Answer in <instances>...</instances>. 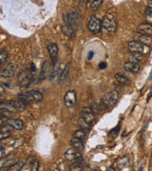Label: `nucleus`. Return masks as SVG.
I'll use <instances>...</instances> for the list:
<instances>
[{
    "instance_id": "obj_10",
    "label": "nucleus",
    "mask_w": 152,
    "mask_h": 171,
    "mask_svg": "<svg viewBox=\"0 0 152 171\" xmlns=\"http://www.w3.org/2000/svg\"><path fill=\"white\" fill-rule=\"evenodd\" d=\"M81 115H82V118H83L87 123H89V125H91V123L94 121V118H95V114L92 112V110H91V108L89 106H86V108H82Z\"/></svg>"
},
{
    "instance_id": "obj_36",
    "label": "nucleus",
    "mask_w": 152,
    "mask_h": 171,
    "mask_svg": "<svg viewBox=\"0 0 152 171\" xmlns=\"http://www.w3.org/2000/svg\"><path fill=\"white\" fill-rule=\"evenodd\" d=\"M8 56H9L8 51L5 50H1V53H0V62H1V64H3L8 59Z\"/></svg>"
},
{
    "instance_id": "obj_34",
    "label": "nucleus",
    "mask_w": 152,
    "mask_h": 171,
    "mask_svg": "<svg viewBox=\"0 0 152 171\" xmlns=\"http://www.w3.org/2000/svg\"><path fill=\"white\" fill-rule=\"evenodd\" d=\"M102 3H103L102 0H96V1H92V2H91V5H90L91 11H97L100 8V6L102 5Z\"/></svg>"
},
{
    "instance_id": "obj_24",
    "label": "nucleus",
    "mask_w": 152,
    "mask_h": 171,
    "mask_svg": "<svg viewBox=\"0 0 152 171\" xmlns=\"http://www.w3.org/2000/svg\"><path fill=\"white\" fill-rule=\"evenodd\" d=\"M71 145L72 147L78 151H83L84 150V145L82 143V140H79L77 138H72L71 139Z\"/></svg>"
},
{
    "instance_id": "obj_7",
    "label": "nucleus",
    "mask_w": 152,
    "mask_h": 171,
    "mask_svg": "<svg viewBox=\"0 0 152 171\" xmlns=\"http://www.w3.org/2000/svg\"><path fill=\"white\" fill-rule=\"evenodd\" d=\"M17 69H18V66L16 64L9 63L8 65L1 71L0 76L3 78H11V77H13V76H14L15 72L17 71Z\"/></svg>"
},
{
    "instance_id": "obj_27",
    "label": "nucleus",
    "mask_w": 152,
    "mask_h": 171,
    "mask_svg": "<svg viewBox=\"0 0 152 171\" xmlns=\"http://www.w3.org/2000/svg\"><path fill=\"white\" fill-rule=\"evenodd\" d=\"M89 108H91V110H92V112L94 114H98L100 113L103 109H104V108L101 106V104H97V103H93V104H91V106H89Z\"/></svg>"
},
{
    "instance_id": "obj_9",
    "label": "nucleus",
    "mask_w": 152,
    "mask_h": 171,
    "mask_svg": "<svg viewBox=\"0 0 152 171\" xmlns=\"http://www.w3.org/2000/svg\"><path fill=\"white\" fill-rule=\"evenodd\" d=\"M76 99H77V96H76V91L75 90H69L67 91V93L65 94V105L68 108H71L76 103Z\"/></svg>"
},
{
    "instance_id": "obj_22",
    "label": "nucleus",
    "mask_w": 152,
    "mask_h": 171,
    "mask_svg": "<svg viewBox=\"0 0 152 171\" xmlns=\"http://www.w3.org/2000/svg\"><path fill=\"white\" fill-rule=\"evenodd\" d=\"M18 101H20L21 103H23L24 105H26V106L33 103V100L32 99V97H30L28 93L27 94H22V93L18 94Z\"/></svg>"
},
{
    "instance_id": "obj_30",
    "label": "nucleus",
    "mask_w": 152,
    "mask_h": 171,
    "mask_svg": "<svg viewBox=\"0 0 152 171\" xmlns=\"http://www.w3.org/2000/svg\"><path fill=\"white\" fill-rule=\"evenodd\" d=\"M11 104L15 106V108L19 111H24L26 109V105H24L23 103H21L20 101H11Z\"/></svg>"
},
{
    "instance_id": "obj_11",
    "label": "nucleus",
    "mask_w": 152,
    "mask_h": 171,
    "mask_svg": "<svg viewBox=\"0 0 152 171\" xmlns=\"http://www.w3.org/2000/svg\"><path fill=\"white\" fill-rule=\"evenodd\" d=\"M137 32L140 34H144L147 36L152 35V24L151 23H142L137 27Z\"/></svg>"
},
{
    "instance_id": "obj_37",
    "label": "nucleus",
    "mask_w": 152,
    "mask_h": 171,
    "mask_svg": "<svg viewBox=\"0 0 152 171\" xmlns=\"http://www.w3.org/2000/svg\"><path fill=\"white\" fill-rule=\"evenodd\" d=\"M145 13L147 15V18L148 21H152V7H147L145 8Z\"/></svg>"
},
{
    "instance_id": "obj_48",
    "label": "nucleus",
    "mask_w": 152,
    "mask_h": 171,
    "mask_svg": "<svg viewBox=\"0 0 152 171\" xmlns=\"http://www.w3.org/2000/svg\"><path fill=\"white\" fill-rule=\"evenodd\" d=\"M95 171H101V170H95Z\"/></svg>"
},
{
    "instance_id": "obj_26",
    "label": "nucleus",
    "mask_w": 152,
    "mask_h": 171,
    "mask_svg": "<svg viewBox=\"0 0 152 171\" xmlns=\"http://www.w3.org/2000/svg\"><path fill=\"white\" fill-rule=\"evenodd\" d=\"M62 32L66 36H68L69 38H73L75 35V30H72L71 28H69V26L67 25H63L62 26Z\"/></svg>"
},
{
    "instance_id": "obj_17",
    "label": "nucleus",
    "mask_w": 152,
    "mask_h": 171,
    "mask_svg": "<svg viewBox=\"0 0 152 171\" xmlns=\"http://www.w3.org/2000/svg\"><path fill=\"white\" fill-rule=\"evenodd\" d=\"M14 154H10L7 158H2L1 159V162H0V167L1 168H4L5 166H9V164H11V166H13L14 163Z\"/></svg>"
},
{
    "instance_id": "obj_28",
    "label": "nucleus",
    "mask_w": 152,
    "mask_h": 171,
    "mask_svg": "<svg viewBox=\"0 0 152 171\" xmlns=\"http://www.w3.org/2000/svg\"><path fill=\"white\" fill-rule=\"evenodd\" d=\"M78 126L80 127L81 129H83V130H89V128H90V125L89 123H87L86 121L84 120L83 118H79V120H78Z\"/></svg>"
},
{
    "instance_id": "obj_33",
    "label": "nucleus",
    "mask_w": 152,
    "mask_h": 171,
    "mask_svg": "<svg viewBox=\"0 0 152 171\" xmlns=\"http://www.w3.org/2000/svg\"><path fill=\"white\" fill-rule=\"evenodd\" d=\"M73 138H77L79 140H84L86 138V131L83 129L76 130L73 133Z\"/></svg>"
},
{
    "instance_id": "obj_13",
    "label": "nucleus",
    "mask_w": 152,
    "mask_h": 171,
    "mask_svg": "<svg viewBox=\"0 0 152 171\" xmlns=\"http://www.w3.org/2000/svg\"><path fill=\"white\" fill-rule=\"evenodd\" d=\"M140 65L137 63H133V62H126L124 64V69L127 72H131L133 74H136L140 71Z\"/></svg>"
},
{
    "instance_id": "obj_14",
    "label": "nucleus",
    "mask_w": 152,
    "mask_h": 171,
    "mask_svg": "<svg viewBox=\"0 0 152 171\" xmlns=\"http://www.w3.org/2000/svg\"><path fill=\"white\" fill-rule=\"evenodd\" d=\"M50 63L48 62V61H45L43 63V65H42V68H41V72H40V81H43L45 80L46 78L48 77V75L50 74Z\"/></svg>"
},
{
    "instance_id": "obj_47",
    "label": "nucleus",
    "mask_w": 152,
    "mask_h": 171,
    "mask_svg": "<svg viewBox=\"0 0 152 171\" xmlns=\"http://www.w3.org/2000/svg\"><path fill=\"white\" fill-rule=\"evenodd\" d=\"M151 78H152V72H151V74H150V76H149V79L151 80Z\"/></svg>"
},
{
    "instance_id": "obj_21",
    "label": "nucleus",
    "mask_w": 152,
    "mask_h": 171,
    "mask_svg": "<svg viewBox=\"0 0 152 171\" xmlns=\"http://www.w3.org/2000/svg\"><path fill=\"white\" fill-rule=\"evenodd\" d=\"M71 62H69V63L66 65L65 68H64L63 71H61L60 75H59V83H62V82L65 81V79H66L67 77H68L69 72V69H71Z\"/></svg>"
},
{
    "instance_id": "obj_31",
    "label": "nucleus",
    "mask_w": 152,
    "mask_h": 171,
    "mask_svg": "<svg viewBox=\"0 0 152 171\" xmlns=\"http://www.w3.org/2000/svg\"><path fill=\"white\" fill-rule=\"evenodd\" d=\"M23 166H24V162H18V163H15L13 166L9 167V171H20Z\"/></svg>"
},
{
    "instance_id": "obj_5",
    "label": "nucleus",
    "mask_w": 152,
    "mask_h": 171,
    "mask_svg": "<svg viewBox=\"0 0 152 171\" xmlns=\"http://www.w3.org/2000/svg\"><path fill=\"white\" fill-rule=\"evenodd\" d=\"M17 81L18 84L22 88H28L32 81V71H28V69H24V71H20L18 73L17 76Z\"/></svg>"
},
{
    "instance_id": "obj_42",
    "label": "nucleus",
    "mask_w": 152,
    "mask_h": 171,
    "mask_svg": "<svg viewBox=\"0 0 152 171\" xmlns=\"http://www.w3.org/2000/svg\"><path fill=\"white\" fill-rule=\"evenodd\" d=\"M94 55V51H89V54H87V59H92V57Z\"/></svg>"
},
{
    "instance_id": "obj_46",
    "label": "nucleus",
    "mask_w": 152,
    "mask_h": 171,
    "mask_svg": "<svg viewBox=\"0 0 152 171\" xmlns=\"http://www.w3.org/2000/svg\"><path fill=\"white\" fill-rule=\"evenodd\" d=\"M138 171H144V166H141V167H140Z\"/></svg>"
},
{
    "instance_id": "obj_35",
    "label": "nucleus",
    "mask_w": 152,
    "mask_h": 171,
    "mask_svg": "<svg viewBox=\"0 0 152 171\" xmlns=\"http://www.w3.org/2000/svg\"><path fill=\"white\" fill-rule=\"evenodd\" d=\"M39 169V162L37 160H33L30 164V171H38Z\"/></svg>"
},
{
    "instance_id": "obj_3",
    "label": "nucleus",
    "mask_w": 152,
    "mask_h": 171,
    "mask_svg": "<svg viewBox=\"0 0 152 171\" xmlns=\"http://www.w3.org/2000/svg\"><path fill=\"white\" fill-rule=\"evenodd\" d=\"M103 29L109 33H114L117 30V21L112 14L108 13L102 20Z\"/></svg>"
},
{
    "instance_id": "obj_18",
    "label": "nucleus",
    "mask_w": 152,
    "mask_h": 171,
    "mask_svg": "<svg viewBox=\"0 0 152 171\" xmlns=\"http://www.w3.org/2000/svg\"><path fill=\"white\" fill-rule=\"evenodd\" d=\"M60 65H61V61L59 59L53 64L52 71H51V72H50V75L48 76V79H50V80H52V79L55 78L58 74L60 75V73H61L60 72Z\"/></svg>"
},
{
    "instance_id": "obj_6",
    "label": "nucleus",
    "mask_w": 152,
    "mask_h": 171,
    "mask_svg": "<svg viewBox=\"0 0 152 171\" xmlns=\"http://www.w3.org/2000/svg\"><path fill=\"white\" fill-rule=\"evenodd\" d=\"M128 50L130 53H137L141 54H145L149 51V46L144 45L136 40L130 41L128 43Z\"/></svg>"
},
{
    "instance_id": "obj_41",
    "label": "nucleus",
    "mask_w": 152,
    "mask_h": 171,
    "mask_svg": "<svg viewBox=\"0 0 152 171\" xmlns=\"http://www.w3.org/2000/svg\"><path fill=\"white\" fill-rule=\"evenodd\" d=\"M0 149H1V159L5 157V148L3 146H0Z\"/></svg>"
},
{
    "instance_id": "obj_39",
    "label": "nucleus",
    "mask_w": 152,
    "mask_h": 171,
    "mask_svg": "<svg viewBox=\"0 0 152 171\" xmlns=\"http://www.w3.org/2000/svg\"><path fill=\"white\" fill-rule=\"evenodd\" d=\"M10 136H11V132H1L0 133V139L1 140H4Z\"/></svg>"
},
{
    "instance_id": "obj_1",
    "label": "nucleus",
    "mask_w": 152,
    "mask_h": 171,
    "mask_svg": "<svg viewBox=\"0 0 152 171\" xmlns=\"http://www.w3.org/2000/svg\"><path fill=\"white\" fill-rule=\"evenodd\" d=\"M65 25L69 26L72 30H77L81 27V16L77 11H71L66 14Z\"/></svg>"
},
{
    "instance_id": "obj_43",
    "label": "nucleus",
    "mask_w": 152,
    "mask_h": 171,
    "mask_svg": "<svg viewBox=\"0 0 152 171\" xmlns=\"http://www.w3.org/2000/svg\"><path fill=\"white\" fill-rule=\"evenodd\" d=\"M30 67H32V71H36V68L34 66V64L33 63H30Z\"/></svg>"
},
{
    "instance_id": "obj_16",
    "label": "nucleus",
    "mask_w": 152,
    "mask_h": 171,
    "mask_svg": "<svg viewBox=\"0 0 152 171\" xmlns=\"http://www.w3.org/2000/svg\"><path fill=\"white\" fill-rule=\"evenodd\" d=\"M114 78H115V80H116L117 83L120 86H122V87H123V86H128L130 84L129 79L121 72H117L116 74L114 75Z\"/></svg>"
},
{
    "instance_id": "obj_32",
    "label": "nucleus",
    "mask_w": 152,
    "mask_h": 171,
    "mask_svg": "<svg viewBox=\"0 0 152 171\" xmlns=\"http://www.w3.org/2000/svg\"><path fill=\"white\" fill-rule=\"evenodd\" d=\"M127 164H128V158H127L126 156L120 158L117 162V166L119 168H124V166H126Z\"/></svg>"
},
{
    "instance_id": "obj_38",
    "label": "nucleus",
    "mask_w": 152,
    "mask_h": 171,
    "mask_svg": "<svg viewBox=\"0 0 152 171\" xmlns=\"http://www.w3.org/2000/svg\"><path fill=\"white\" fill-rule=\"evenodd\" d=\"M119 132H120V126H117L115 128H113L112 130L109 131V135H110L111 137H113V138H115Z\"/></svg>"
},
{
    "instance_id": "obj_44",
    "label": "nucleus",
    "mask_w": 152,
    "mask_h": 171,
    "mask_svg": "<svg viewBox=\"0 0 152 171\" xmlns=\"http://www.w3.org/2000/svg\"><path fill=\"white\" fill-rule=\"evenodd\" d=\"M152 96V88H151V90H150V92H149V94H148V97H147V101H149V99H150V97Z\"/></svg>"
},
{
    "instance_id": "obj_4",
    "label": "nucleus",
    "mask_w": 152,
    "mask_h": 171,
    "mask_svg": "<svg viewBox=\"0 0 152 171\" xmlns=\"http://www.w3.org/2000/svg\"><path fill=\"white\" fill-rule=\"evenodd\" d=\"M102 28V20L94 14L90 15L89 21H87V29L89 30V32L94 33V34H98V33L101 32Z\"/></svg>"
},
{
    "instance_id": "obj_40",
    "label": "nucleus",
    "mask_w": 152,
    "mask_h": 171,
    "mask_svg": "<svg viewBox=\"0 0 152 171\" xmlns=\"http://www.w3.org/2000/svg\"><path fill=\"white\" fill-rule=\"evenodd\" d=\"M98 67H99L100 69H105L106 67H108V64H106V62H101V63L99 64Z\"/></svg>"
},
{
    "instance_id": "obj_45",
    "label": "nucleus",
    "mask_w": 152,
    "mask_h": 171,
    "mask_svg": "<svg viewBox=\"0 0 152 171\" xmlns=\"http://www.w3.org/2000/svg\"><path fill=\"white\" fill-rule=\"evenodd\" d=\"M147 3H148V7H152V0H148Z\"/></svg>"
},
{
    "instance_id": "obj_19",
    "label": "nucleus",
    "mask_w": 152,
    "mask_h": 171,
    "mask_svg": "<svg viewBox=\"0 0 152 171\" xmlns=\"http://www.w3.org/2000/svg\"><path fill=\"white\" fill-rule=\"evenodd\" d=\"M0 109H1V110H7L9 112H11V113H14V112L17 111V109L15 108V106L11 104V101L1 103V105H0Z\"/></svg>"
},
{
    "instance_id": "obj_8",
    "label": "nucleus",
    "mask_w": 152,
    "mask_h": 171,
    "mask_svg": "<svg viewBox=\"0 0 152 171\" xmlns=\"http://www.w3.org/2000/svg\"><path fill=\"white\" fill-rule=\"evenodd\" d=\"M65 158L68 161H74L79 162V163H83V158L80 153V151L76 150L74 148H69L65 152Z\"/></svg>"
},
{
    "instance_id": "obj_23",
    "label": "nucleus",
    "mask_w": 152,
    "mask_h": 171,
    "mask_svg": "<svg viewBox=\"0 0 152 171\" xmlns=\"http://www.w3.org/2000/svg\"><path fill=\"white\" fill-rule=\"evenodd\" d=\"M136 39H137L136 41H138L140 43H142V44L147 45V46H149L151 44V42H152V39H151L150 36L144 35V34H138V35H137Z\"/></svg>"
},
{
    "instance_id": "obj_15",
    "label": "nucleus",
    "mask_w": 152,
    "mask_h": 171,
    "mask_svg": "<svg viewBox=\"0 0 152 171\" xmlns=\"http://www.w3.org/2000/svg\"><path fill=\"white\" fill-rule=\"evenodd\" d=\"M6 124L17 130H22L24 128V123L21 120H19V119H11V118L7 119Z\"/></svg>"
},
{
    "instance_id": "obj_12",
    "label": "nucleus",
    "mask_w": 152,
    "mask_h": 171,
    "mask_svg": "<svg viewBox=\"0 0 152 171\" xmlns=\"http://www.w3.org/2000/svg\"><path fill=\"white\" fill-rule=\"evenodd\" d=\"M47 48H48V53H50V55L52 64H54L57 60H58L57 59V55H58V46L56 44H54V43H50V44L48 45Z\"/></svg>"
},
{
    "instance_id": "obj_25",
    "label": "nucleus",
    "mask_w": 152,
    "mask_h": 171,
    "mask_svg": "<svg viewBox=\"0 0 152 171\" xmlns=\"http://www.w3.org/2000/svg\"><path fill=\"white\" fill-rule=\"evenodd\" d=\"M144 60V56L141 53H132L129 56V61L133 63H137L139 64L140 62Z\"/></svg>"
},
{
    "instance_id": "obj_20",
    "label": "nucleus",
    "mask_w": 152,
    "mask_h": 171,
    "mask_svg": "<svg viewBox=\"0 0 152 171\" xmlns=\"http://www.w3.org/2000/svg\"><path fill=\"white\" fill-rule=\"evenodd\" d=\"M29 95L32 97V99L33 100V102L39 103L43 100V94L38 90H30L28 92Z\"/></svg>"
},
{
    "instance_id": "obj_2",
    "label": "nucleus",
    "mask_w": 152,
    "mask_h": 171,
    "mask_svg": "<svg viewBox=\"0 0 152 171\" xmlns=\"http://www.w3.org/2000/svg\"><path fill=\"white\" fill-rule=\"evenodd\" d=\"M119 99V92L117 90H111L104 94V96L101 98V106L105 108H110V106H114L116 102Z\"/></svg>"
},
{
    "instance_id": "obj_29",
    "label": "nucleus",
    "mask_w": 152,
    "mask_h": 171,
    "mask_svg": "<svg viewBox=\"0 0 152 171\" xmlns=\"http://www.w3.org/2000/svg\"><path fill=\"white\" fill-rule=\"evenodd\" d=\"M82 169H83V163H79V162H74L69 166V171H82Z\"/></svg>"
}]
</instances>
